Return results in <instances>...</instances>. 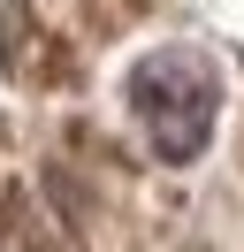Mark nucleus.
Instances as JSON below:
<instances>
[{"label": "nucleus", "mask_w": 244, "mask_h": 252, "mask_svg": "<svg viewBox=\"0 0 244 252\" xmlns=\"http://www.w3.org/2000/svg\"><path fill=\"white\" fill-rule=\"evenodd\" d=\"M137 115H145L152 145L168 160H191L206 145V123H214V77L198 54H160V62L137 69Z\"/></svg>", "instance_id": "f257e3e1"}]
</instances>
